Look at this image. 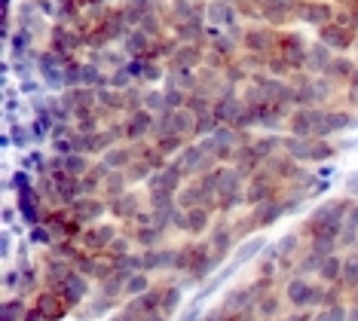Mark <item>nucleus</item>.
Instances as JSON below:
<instances>
[{"mask_svg": "<svg viewBox=\"0 0 358 321\" xmlns=\"http://www.w3.org/2000/svg\"><path fill=\"white\" fill-rule=\"evenodd\" d=\"M83 294H86V282L80 276H68L62 282V300L68 303V306H74V303L83 300Z\"/></svg>", "mask_w": 358, "mask_h": 321, "instance_id": "f257e3e1", "label": "nucleus"}, {"mask_svg": "<svg viewBox=\"0 0 358 321\" xmlns=\"http://www.w3.org/2000/svg\"><path fill=\"white\" fill-rule=\"evenodd\" d=\"M288 300L294 303V306H309V303H313V287H309L303 278H294V282H288Z\"/></svg>", "mask_w": 358, "mask_h": 321, "instance_id": "f03ea898", "label": "nucleus"}, {"mask_svg": "<svg viewBox=\"0 0 358 321\" xmlns=\"http://www.w3.org/2000/svg\"><path fill=\"white\" fill-rule=\"evenodd\" d=\"M178 227L181 229H187V233H202V229H206V224H208V217H206V211H199V208H190V214H187V217H181V214H178V220H175Z\"/></svg>", "mask_w": 358, "mask_h": 321, "instance_id": "7ed1b4c3", "label": "nucleus"}, {"mask_svg": "<svg viewBox=\"0 0 358 321\" xmlns=\"http://www.w3.org/2000/svg\"><path fill=\"white\" fill-rule=\"evenodd\" d=\"M64 306H68V303H64V300H55L52 294H40V297H37V309L43 312V315L50 318V321L62 318V315H64Z\"/></svg>", "mask_w": 358, "mask_h": 321, "instance_id": "20e7f679", "label": "nucleus"}, {"mask_svg": "<svg viewBox=\"0 0 358 321\" xmlns=\"http://www.w3.org/2000/svg\"><path fill=\"white\" fill-rule=\"evenodd\" d=\"M319 276L324 282H337V278H343V260H337V254H328L319 269Z\"/></svg>", "mask_w": 358, "mask_h": 321, "instance_id": "39448f33", "label": "nucleus"}, {"mask_svg": "<svg viewBox=\"0 0 358 321\" xmlns=\"http://www.w3.org/2000/svg\"><path fill=\"white\" fill-rule=\"evenodd\" d=\"M101 211H104V205H101V202H95V199H80V202L74 205V214H77L80 220H89V217L95 220Z\"/></svg>", "mask_w": 358, "mask_h": 321, "instance_id": "423d86ee", "label": "nucleus"}, {"mask_svg": "<svg viewBox=\"0 0 358 321\" xmlns=\"http://www.w3.org/2000/svg\"><path fill=\"white\" fill-rule=\"evenodd\" d=\"M251 297H255L251 291H233L230 297H227V312H230V315H233V312H245Z\"/></svg>", "mask_w": 358, "mask_h": 321, "instance_id": "0eeeda50", "label": "nucleus"}, {"mask_svg": "<svg viewBox=\"0 0 358 321\" xmlns=\"http://www.w3.org/2000/svg\"><path fill=\"white\" fill-rule=\"evenodd\" d=\"M113 242V229L110 227H101V229H92V233H86V245L89 248H104V245Z\"/></svg>", "mask_w": 358, "mask_h": 321, "instance_id": "6e6552de", "label": "nucleus"}, {"mask_svg": "<svg viewBox=\"0 0 358 321\" xmlns=\"http://www.w3.org/2000/svg\"><path fill=\"white\" fill-rule=\"evenodd\" d=\"M285 211V205H279V202H270V205H260V208L255 211V220L257 224H273L275 217Z\"/></svg>", "mask_w": 358, "mask_h": 321, "instance_id": "1a4fd4ad", "label": "nucleus"}, {"mask_svg": "<svg viewBox=\"0 0 358 321\" xmlns=\"http://www.w3.org/2000/svg\"><path fill=\"white\" fill-rule=\"evenodd\" d=\"M178 303H181V291H178V287H169V291H162V303H159L162 315H172V312L178 309Z\"/></svg>", "mask_w": 358, "mask_h": 321, "instance_id": "9d476101", "label": "nucleus"}, {"mask_svg": "<svg viewBox=\"0 0 358 321\" xmlns=\"http://www.w3.org/2000/svg\"><path fill=\"white\" fill-rule=\"evenodd\" d=\"M126 291H129V294H144V291H148V276H144V269H141V273H132V276H129Z\"/></svg>", "mask_w": 358, "mask_h": 321, "instance_id": "9b49d317", "label": "nucleus"}, {"mask_svg": "<svg viewBox=\"0 0 358 321\" xmlns=\"http://www.w3.org/2000/svg\"><path fill=\"white\" fill-rule=\"evenodd\" d=\"M343 282L346 285L358 282V254H349V257H346V263H343Z\"/></svg>", "mask_w": 358, "mask_h": 321, "instance_id": "f8f14e48", "label": "nucleus"}, {"mask_svg": "<svg viewBox=\"0 0 358 321\" xmlns=\"http://www.w3.org/2000/svg\"><path fill=\"white\" fill-rule=\"evenodd\" d=\"M313 251H319V254H334L337 251V238H331V236H315V242H313Z\"/></svg>", "mask_w": 358, "mask_h": 321, "instance_id": "ddd939ff", "label": "nucleus"}, {"mask_svg": "<svg viewBox=\"0 0 358 321\" xmlns=\"http://www.w3.org/2000/svg\"><path fill=\"white\" fill-rule=\"evenodd\" d=\"M22 315H25V306H22V300L3 303V321H19Z\"/></svg>", "mask_w": 358, "mask_h": 321, "instance_id": "4468645a", "label": "nucleus"}, {"mask_svg": "<svg viewBox=\"0 0 358 321\" xmlns=\"http://www.w3.org/2000/svg\"><path fill=\"white\" fill-rule=\"evenodd\" d=\"M211 245H215V254L221 257V254L230 248V233H227V229H217V233L211 236Z\"/></svg>", "mask_w": 358, "mask_h": 321, "instance_id": "2eb2a0df", "label": "nucleus"}, {"mask_svg": "<svg viewBox=\"0 0 358 321\" xmlns=\"http://www.w3.org/2000/svg\"><path fill=\"white\" fill-rule=\"evenodd\" d=\"M315 321H346V309L343 306H328Z\"/></svg>", "mask_w": 358, "mask_h": 321, "instance_id": "dca6fc26", "label": "nucleus"}, {"mask_svg": "<svg viewBox=\"0 0 358 321\" xmlns=\"http://www.w3.org/2000/svg\"><path fill=\"white\" fill-rule=\"evenodd\" d=\"M138 242L148 245V248H150V245H157V242H159V227H153V229H138Z\"/></svg>", "mask_w": 358, "mask_h": 321, "instance_id": "f3484780", "label": "nucleus"}, {"mask_svg": "<svg viewBox=\"0 0 358 321\" xmlns=\"http://www.w3.org/2000/svg\"><path fill=\"white\" fill-rule=\"evenodd\" d=\"M135 211V199L129 196V199H120V202H113V214H120V217H126V214H132Z\"/></svg>", "mask_w": 358, "mask_h": 321, "instance_id": "a211bd4d", "label": "nucleus"}, {"mask_svg": "<svg viewBox=\"0 0 358 321\" xmlns=\"http://www.w3.org/2000/svg\"><path fill=\"white\" fill-rule=\"evenodd\" d=\"M294 245H297V236L282 238V242H279V248H275V254H279V257H288V254L294 251Z\"/></svg>", "mask_w": 358, "mask_h": 321, "instance_id": "6ab92c4d", "label": "nucleus"}, {"mask_svg": "<svg viewBox=\"0 0 358 321\" xmlns=\"http://www.w3.org/2000/svg\"><path fill=\"white\" fill-rule=\"evenodd\" d=\"M31 238H34L37 245H46V242H50V229H46V227H34V236H31Z\"/></svg>", "mask_w": 358, "mask_h": 321, "instance_id": "aec40b11", "label": "nucleus"}, {"mask_svg": "<svg viewBox=\"0 0 358 321\" xmlns=\"http://www.w3.org/2000/svg\"><path fill=\"white\" fill-rule=\"evenodd\" d=\"M257 306H260V312H264V315H275V309H279V306H275V300H260Z\"/></svg>", "mask_w": 358, "mask_h": 321, "instance_id": "412c9836", "label": "nucleus"}, {"mask_svg": "<svg viewBox=\"0 0 358 321\" xmlns=\"http://www.w3.org/2000/svg\"><path fill=\"white\" fill-rule=\"evenodd\" d=\"M15 282H19V273H15V269H10V273L3 276V285H6V287H15Z\"/></svg>", "mask_w": 358, "mask_h": 321, "instance_id": "4be33fe9", "label": "nucleus"}, {"mask_svg": "<svg viewBox=\"0 0 358 321\" xmlns=\"http://www.w3.org/2000/svg\"><path fill=\"white\" fill-rule=\"evenodd\" d=\"M64 169H71V171H83V162H80L77 156H71V162H64Z\"/></svg>", "mask_w": 358, "mask_h": 321, "instance_id": "5701e85b", "label": "nucleus"}, {"mask_svg": "<svg viewBox=\"0 0 358 321\" xmlns=\"http://www.w3.org/2000/svg\"><path fill=\"white\" fill-rule=\"evenodd\" d=\"M110 251H113V254H117V251L126 254V238H117V242H110Z\"/></svg>", "mask_w": 358, "mask_h": 321, "instance_id": "b1692460", "label": "nucleus"}, {"mask_svg": "<svg viewBox=\"0 0 358 321\" xmlns=\"http://www.w3.org/2000/svg\"><path fill=\"white\" fill-rule=\"evenodd\" d=\"M46 315H43V312H40V309H34V312H28V315H25V321H43Z\"/></svg>", "mask_w": 358, "mask_h": 321, "instance_id": "393cba45", "label": "nucleus"}, {"mask_svg": "<svg viewBox=\"0 0 358 321\" xmlns=\"http://www.w3.org/2000/svg\"><path fill=\"white\" fill-rule=\"evenodd\" d=\"M144 321H162V315H157V312H150V315H144Z\"/></svg>", "mask_w": 358, "mask_h": 321, "instance_id": "a878e982", "label": "nucleus"}, {"mask_svg": "<svg viewBox=\"0 0 358 321\" xmlns=\"http://www.w3.org/2000/svg\"><path fill=\"white\" fill-rule=\"evenodd\" d=\"M349 321H358V309H352V312H349Z\"/></svg>", "mask_w": 358, "mask_h": 321, "instance_id": "bb28decb", "label": "nucleus"}, {"mask_svg": "<svg viewBox=\"0 0 358 321\" xmlns=\"http://www.w3.org/2000/svg\"><path fill=\"white\" fill-rule=\"evenodd\" d=\"M349 187H352V190H358V178H352V180H349Z\"/></svg>", "mask_w": 358, "mask_h": 321, "instance_id": "cd10ccee", "label": "nucleus"}, {"mask_svg": "<svg viewBox=\"0 0 358 321\" xmlns=\"http://www.w3.org/2000/svg\"><path fill=\"white\" fill-rule=\"evenodd\" d=\"M288 321H303V315H294V318H288Z\"/></svg>", "mask_w": 358, "mask_h": 321, "instance_id": "c85d7f7f", "label": "nucleus"}, {"mask_svg": "<svg viewBox=\"0 0 358 321\" xmlns=\"http://www.w3.org/2000/svg\"><path fill=\"white\" fill-rule=\"evenodd\" d=\"M123 321H135V315H123Z\"/></svg>", "mask_w": 358, "mask_h": 321, "instance_id": "c756f323", "label": "nucleus"}]
</instances>
